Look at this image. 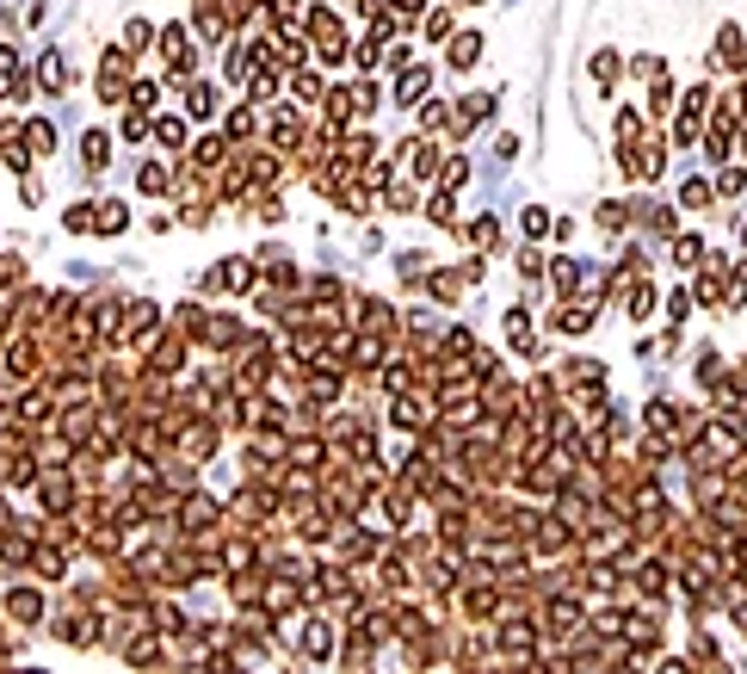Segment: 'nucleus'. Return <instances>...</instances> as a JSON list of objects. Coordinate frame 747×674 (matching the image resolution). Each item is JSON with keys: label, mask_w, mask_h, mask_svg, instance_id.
<instances>
[{"label": "nucleus", "mask_w": 747, "mask_h": 674, "mask_svg": "<svg viewBox=\"0 0 747 674\" xmlns=\"http://www.w3.org/2000/svg\"><path fill=\"white\" fill-rule=\"evenodd\" d=\"M297 25L309 32V43H315V63H321V69H340V63L352 56V32H346V19H340L334 0H309Z\"/></svg>", "instance_id": "obj_1"}, {"label": "nucleus", "mask_w": 747, "mask_h": 674, "mask_svg": "<svg viewBox=\"0 0 747 674\" xmlns=\"http://www.w3.org/2000/svg\"><path fill=\"white\" fill-rule=\"evenodd\" d=\"M260 284V260L254 254H223V260H210V273L198 279L204 297H247Z\"/></svg>", "instance_id": "obj_2"}, {"label": "nucleus", "mask_w": 747, "mask_h": 674, "mask_svg": "<svg viewBox=\"0 0 747 674\" xmlns=\"http://www.w3.org/2000/svg\"><path fill=\"white\" fill-rule=\"evenodd\" d=\"M50 638L68 643V650H93V643H105V612H93V606H68V612L50 619Z\"/></svg>", "instance_id": "obj_3"}, {"label": "nucleus", "mask_w": 747, "mask_h": 674, "mask_svg": "<svg viewBox=\"0 0 747 674\" xmlns=\"http://www.w3.org/2000/svg\"><path fill=\"white\" fill-rule=\"evenodd\" d=\"M186 353H192V334H179V328H161L148 347H142V365L148 371H161V378H186Z\"/></svg>", "instance_id": "obj_4"}, {"label": "nucleus", "mask_w": 747, "mask_h": 674, "mask_svg": "<svg viewBox=\"0 0 747 674\" xmlns=\"http://www.w3.org/2000/svg\"><path fill=\"white\" fill-rule=\"evenodd\" d=\"M32 496H37V507L68 514V507L81 501V477H74L68 464H43V470H37V483H32Z\"/></svg>", "instance_id": "obj_5"}, {"label": "nucleus", "mask_w": 747, "mask_h": 674, "mask_svg": "<svg viewBox=\"0 0 747 674\" xmlns=\"http://www.w3.org/2000/svg\"><path fill=\"white\" fill-rule=\"evenodd\" d=\"M260 137H266V149H278V155H297L309 142V124L297 106H272L266 118H260Z\"/></svg>", "instance_id": "obj_6"}, {"label": "nucleus", "mask_w": 747, "mask_h": 674, "mask_svg": "<svg viewBox=\"0 0 747 674\" xmlns=\"http://www.w3.org/2000/svg\"><path fill=\"white\" fill-rule=\"evenodd\" d=\"M161 328H168V310H161L155 297H130V303H124V341H130V353H142Z\"/></svg>", "instance_id": "obj_7"}, {"label": "nucleus", "mask_w": 747, "mask_h": 674, "mask_svg": "<svg viewBox=\"0 0 747 674\" xmlns=\"http://www.w3.org/2000/svg\"><path fill=\"white\" fill-rule=\"evenodd\" d=\"M0 612H6L19 631H37V625H50V601H43V588H37L32 575H25V582H19V588L0 601Z\"/></svg>", "instance_id": "obj_8"}, {"label": "nucleus", "mask_w": 747, "mask_h": 674, "mask_svg": "<svg viewBox=\"0 0 747 674\" xmlns=\"http://www.w3.org/2000/svg\"><path fill=\"white\" fill-rule=\"evenodd\" d=\"M241 341H247V322H241V316H229V310H210L192 347H198V353H235Z\"/></svg>", "instance_id": "obj_9"}, {"label": "nucleus", "mask_w": 747, "mask_h": 674, "mask_svg": "<svg viewBox=\"0 0 747 674\" xmlns=\"http://www.w3.org/2000/svg\"><path fill=\"white\" fill-rule=\"evenodd\" d=\"M482 50H488L482 25H457V32L445 37V69H451V74H470L475 63H482Z\"/></svg>", "instance_id": "obj_10"}, {"label": "nucleus", "mask_w": 747, "mask_h": 674, "mask_svg": "<svg viewBox=\"0 0 747 674\" xmlns=\"http://www.w3.org/2000/svg\"><path fill=\"white\" fill-rule=\"evenodd\" d=\"M315 124H321L328 137H346V124H359V100H352V87H328V93H321V111H315Z\"/></svg>", "instance_id": "obj_11"}, {"label": "nucleus", "mask_w": 747, "mask_h": 674, "mask_svg": "<svg viewBox=\"0 0 747 674\" xmlns=\"http://www.w3.org/2000/svg\"><path fill=\"white\" fill-rule=\"evenodd\" d=\"M111 142H118V130H105V124H87V130H81V174H87V179L105 174V161H111Z\"/></svg>", "instance_id": "obj_12"}, {"label": "nucleus", "mask_w": 747, "mask_h": 674, "mask_svg": "<svg viewBox=\"0 0 747 674\" xmlns=\"http://www.w3.org/2000/svg\"><path fill=\"white\" fill-rule=\"evenodd\" d=\"M229 149H235V142L223 137V130H204V137L186 142V161H192V168H204V174H216V168L229 161Z\"/></svg>", "instance_id": "obj_13"}, {"label": "nucleus", "mask_w": 747, "mask_h": 674, "mask_svg": "<svg viewBox=\"0 0 747 674\" xmlns=\"http://www.w3.org/2000/svg\"><path fill=\"white\" fill-rule=\"evenodd\" d=\"M420 291H426L433 303H445V310H451V303H464V291H470V279H464V266H433Z\"/></svg>", "instance_id": "obj_14"}, {"label": "nucleus", "mask_w": 747, "mask_h": 674, "mask_svg": "<svg viewBox=\"0 0 747 674\" xmlns=\"http://www.w3.org/2000/svg\"><path fill=\"white\" fill-rule=\"evenodd\" d=\"M68 563H74L68 551H56V544H37V551H32V569H25V575H32V582H50V588H56V582H68Z\"/></svg>", "instance_id": "obj_15"}, {"label": "nucleus", "mask_w": 747, "mask_h": 674, "mask_svg": "<svg viewBox=\"0 0 747 674\" xmlns=\"http://www.w3.org/2000/svg\"><path fill=\"white\" fill-rule=\"evenodd\" d=\"M223 137H229V142H254V137H260V106H254V100L229 106V111H223Z\"/></svg>", "instance_id": "obj_16"}, {"label": "nucleus", "mask_w": 747, "mask_h": 674, "mask_svg": "<svg viewBox=\"0 0 747 674\" xmlns=\"http://www.w3.org/2000/svg\"><path fill=\"white\" fill-rule=\"evenodd\" d=\"M241 87H247V100H254V106H266V100H278V93H284V69H272V63H254V74H247Z\"/></svg>", "instance_id": "obj_17"}, {"label": "nucleus", "mask_w": 747, "mask_h": 674, "mask_svg": "<svg viewBox=\"0 0 747 674\" xmlns=\"http://www.w3.org/2000/svg\"><path fill=\"white\" fill-rule=\"evenodd\" d=\"M426 93H433V69H414V63H407L402 74H396V106H420V100H426Z\"/></svg>", "instance_id": "obj_18"}, {"label": "nucleus", "mask_w": 747, "mask_h": 674, "mask_svg": "<svg viewBox=\"0 0 747 674\" xmlns=\"http://www.w3.org/2000/svg\"><path fill=\"white\" fill-rule=\"evenodd\" d=\"M457 192H445V186H426V198H420V217L433 223V229H457V205H451Z\"/></svg>", "instance_id": "obj_19"}, {"label": "nucleus", "mask_w": 747, "mask_h": 674, "mask_svg": "<svg viewBox=\"0 0 747 674\" xmlns=\"http://www.w3.org/2000/svg\"><path fill=\"white\" fill-rule=\"evenodd\" d=\"M124 229H130V205H124V198H100V211H93V236L111 242V236H124Z\"/></svg>", "instance_id": "obj_20"}, {"label": "nucleus", "mask_w": 747, "mask_h": 674, "mask_svg": "<svg viewBox=\"0 0 747 674\" xmlns=\"http://www.w3.org/2000/svg\"><path fill=\"white\" fill-rule=\"evenodd\" d=\"M414 124H420V137H445V130H451V106L426 93V100L414 106Z\"/></svg>", "instance_id": "obj_21"}, {"label": "nucleus", "mask_w": 747, "mask_h": 674, "mask_svg": "<svg viewBox=\"0 0 747 674\" xmlns=\"http://www.w3.org/2000/svg\"><path fill=\"white\" fill-rule=\"evenodd\" d=\"M155 142H161V149H186V142H192V118H179V111H155Z\"/></svg>", "instance_id": "obj_22"}, {"label": "nucleus", "mask_w": 747, "mask_h": 674, "mask_svg": "<svg viewBox=\"0 0 747 674\" xmlns=\"http://www.w3.org/2000/svg\"><path fill=\"white\" fill-rule=\"evenodd\" d=\"M136 192L168 198V192H173V168H168V161H142V168H136Z\"/></svg>", "instance_id": "obj_23"}, {"label": "nucleus", "mask_w": 747, "mask_h": 674, "mask_svg": "<svg viewBox=\"0 0 747 674\" xmlns=\"http://www.w3.org/2000/svg\"><path fill=\"white\" fill-rule=\"evenodd\" d=\"M580 273H587V260L556 254V260H550V284H556V297H575V291H580Z\"/></svg>", "instance_id": "obj_24"}, {"label": "nucleus", "mask_w": 747, "mask_h": 674, "mask_svg": "<svg viewBox=\"0 0 747 674\" xmlns=\"http://www.w3.org/2000/svg\"><path fill=\"white\" fill-rule=\"evenodd\" d=\"M291 93H297V100H303V106H321V93H328V74L321 69H291Z\"/></svg>", "instance_id": "obj_25"}, {"label": "nucleus", "mask_w": 747, "mask_h": 674, "mask_svg": "<svg viewBox=\"0 0 747 674\" xmlns=\"http://www.w3.org/2000/svg\"><path fill=\"white\" fill-rule=\"evenodd\" d=\"M204 316H210V310H204L198 297H179V303H173V310H168V328H179V334H192V341H198Z\"/></svg>", "instance_id": "obj_26"}, {"label": "nucleus", "mask_w": 747, "mask_h": 674, "mask_svg": "<svg viewBox=\"0 0 747 674\" xmlns=\"http://www.w3.org/2000/svg\"><path fill=\"white\" fill-rule=\"evenodd\" d=\"M457 236H464L470 248H482V254H494V248H501V223H494V217H475V223H457Z\"/></svg>", "instance_id": "obj_27"}, {"label": "nucleus", "mask_w": 747, "mask_h": 674, "mask_svg": "<svg viewBox=\"0 0 747 674\" xmlns=\"http://www.w3.org/2000/svg\"><path fill=\"white\" fill-rule=\"evenodd\" d=\"M451 32H457V13H451V6H426V13H420V37H426V43H445Z\"/></svg>", "instance_id": "obj_28"}, {"label": "nucleus", "mask_w": 747, "mask_h": 674, "mask_svg": "<svg viewBox=\"0 0 747 674\" xmlns=\"http://www.w3.org/2000/svg\"><path fill=\"white\" fill-rule=\"evenodd\" d=\"M25 155H56V124L50 118H25Z\"/></svg>", "instance_id": "obj_29"}, {"label": "nucleus", "mask_w": 747, "mask_h": 674, "mask_svg": "<svg viewBox=\"0 0 747 674\" xmlns=\"http://www.w3.org/2000/svg\"><path fill=\"white\" fill-rule=\"evenodd\" d=\"M155 37H161V32H155V25L136 13V19H124V37H118V43H124L130 56H148V50H155Z\"/></svg>", "instance_id": "obj_30"}, {"label": "nucleus", "mask_w": 747, "mask_h": 674, "mask_svg": "<svg viewBox=\"0 0 747 674\" xmlns=\"http://www.w3.org/2000/svg\"><path fill=\"white\" fill-rule=\"evenodd\" d=\"M148 137H155V111L124 106V118H118V142H148Z\"/></svg>", "instance_id": "obj_31"}, {"label": "nucleus", "mask_w": 747, "mask_h": 674, "mask_svg": "<svg viewBox=\"0 0 747 674\" xmlns=\"http://www.w3.org/2000/svg\"><path fill=\"white\" fill-rule=\"evenodd\" d=\"M62 87H68V63H62V50H50L37 63V93H62Z\"/></svg>", "instance_id": "obj_32"}, {"label": "nucleus", "mask_w": 747, "mask_h": 674, "mask_svg": "<svg viewBox=\"0 0 747 674\" xmlns=\"http://www.w3.org/2000/svg\"><path fill=\"white\" fill-rule=\"evenodd\" d=\"M124 106L155 111V106H161V81H155V74H130V100H124Z\"/></svg>", "instance_id": "obj_33"}, {"label": "nucleus", "mask_w": 747, "mask_h": 674, "mask_svg": "<svg viewBox=\"0 0 747 674\" xmlns=\"http://www.w3.org/2000/svg\"><path fill=\"white\" fill-rule=\"evenodd\" d=\"M186 106H192V118H216V87L192 74V81H186Z\"/></svg>", "instance_id": "obj_34"}, {"label": "nucleus", "mask_w": 747, "mask_h": 674, "mask_svg": "<svg viewBox=\"0 0 747 674\" xmlns=\"http://www.w3.org/2000/svg\"><path fill=\"white\" fill-rule=\"evenodd\" d=\"M340 155H346L352 168H365V161H377V137L371 130H352V137H340Z\"/></svg>", "instance_id": "obj_35"}, {"label": "nucleus", "mask_w": 747, "mask_h": 674, "mask_svg": "<svg viewBox=\"0 0 747 674\" xmlns=\"http://www.w3.org/2000/svg\"><path fill=\"white\" fill-rule=\"evenodd\" d=\"M674 266L698 273V266H704V236H692V229H685V236H674Z\"/></svg>", "instance_id": "obj_36"}, {"label": "nucleus", "mask_w": 747, "mask_h": 674, "mask_svg": "<svg viewBox=\"0 0 747 674\" xmlns=\"http://www.w3.org/2000/svg\"><path fill=\"white\" fill-rule=\"evenodd\" d=\"M630 205H618V198H606V205H599V211H593V223H599V229H606V236H624V229H630Z\"/></svg>", "instance_id": "obj_37"}, {"label": "nucleus", "mask_w": 747, "mask_h": 674, "mask_svg": "<svg viewBox=\"0 0 747 674\" xmlns=\"http://www.w3.org/2000/svg\"><path fill=\"white\" fill-rule=\"evenodd\" d=\"M93 211H100L93 198H74V205L62 211V229H68V236H93Z\"/></svg>", "instance_id": "obj_38"}, {"label": "nucleus", "mask_w": 747, "mask_h": 674, "mask_svg": "<svg viewBox=\"0 0 747 674\" xmlns=\"http://www.w3.org/2000/svg\"><path fill=\"white\" fill-rule=\"evenodd\" d=\"M618 74H624V56H618V50H599V56H593V87H618Z\"/></svg>", "instance_id": "obj_39"}, {"label": "nucleus", "mask_w": 747, "mask_h": 674, "mask_svg": "<svg viewBox=\"0 0 747 674\" xmlns=\"http://www.w3.org/2000/svg\"><path fill=\"white\" fill-rule=\"evenodd\" d=\"M470 161H464V155H445V168H439V186L445 192H464V186H470Z\"/></svg>", "instance_id": "obj_40"}, {"label": "nucleus", "mask_w": 747, "mask_h": 674, "mask_svg": "<svg viewBox=\"0 0 747 674\" xmlns=\"http://www.w3.org/2000/svg\"><path fill=\"white\" fill-rule=\"evenodd\" d=\"M377 63H383V37L365 32V37H359V50H352V69H359V74H377Z\"/></svg>", "instance_id": "obj_41"}, {"label": "nucleus", "mask_w": 747, "mask_h": 674, "mask_svg": "<svg viewBox=\"0 0 747 674\" xmlns=\"http://www.w3.org/2000/svg\"><path fill=\"white\" fill-rule=\"evenodd\" d=\"M637 223H643L648 236H674V205H643Z\"/></svg>", "instance_id": "obj_42"}, {"label": "nucleus", "mask_w": 747, "mask_h": 674, "mask_svg": "<svg viewBox=\"0 0 747 674\" xmlns=\"http://www.w3.org/2000/svg\"><path fill=\"white\" fill-rule=\"evenodd\" d=\"M711 198H716L711 179H685V186H679V205H685V211H704Z\"/></svg>", "instance_id": "obj_43"}, {"label": "nucleus", "mask_w": 747, "mask_h": 674, "mask_svg": "<svg viewBox=\"0 0 747 674\" xmlns=\"http://www.w3.org/2000/svg\"><path fill=\"white\" fill-rule=\"evenodd\" d=\"M550 223H556V217L543 211V205H525V211H519V229H525V242H538V236H550Z\"/></svg>", "instance_id": "obj_44"}, {"label": "nucleus", "mask_w": 747, "mask_h": 674, "mask_svg": "<svg viewBox=\"0 0 747 674\" xmlns=\"http://www.w3.org/2000/svg\"><path fill=\"white\" fill-rule=\"evenodd\" d=\"M667 106H674V81H667V69H661L655 81H648V111H655V118H667Z\"/></svg>", "instance_id": "obj_45"}, {"label": "nucleus", "mask_w": 747, "mask_h": 674, "mask_svg": "<svg viewBox=\"0 0 747 674\" xmlns=\"http://www.w3.org/2000/svg\"><path fill=\"white\" fill-rule=\"evenodd\" d=\"M383 205H389V211H414V205H420V192H414L407 179H389V186H383Z\"/></svg>", "instance_id": "obj_46"}, {"label": "nucleus", "mask_w": 747, "mask_h": 674, "mask_svg": "<svg viewBox=\"0 0 747 674\" xmlns=\"http://www.w3.org/2000/svg\"><path fill=\"white\" fill-rule=\"evenodd\" d=\"M0 284H25V254H0Z\"/></svg>", "instance_id": "obj_47"}, {"label": "nucleus", "mask_w": 747, "mask_h": 674, "mask_svg": "<svg viewBox=\"0 0 747 674\" xmlns=\"http://www.w3.org/2000/svg\"><path fill=\"white\" fill-rule=\"evenodd\" d=\"M389 13H396L402 25H420V13H426V0H389Z\"/></svg>", "instance_id": "obj_48"}, {"label": "nucleus", "mask_w": 747, "mask_h": 674, "mask_svg": "<svg viewBox=\"0 0 747 674\" xmlns=\"http://www.w3.org/2000/svg\"><path fill=\"white\" fill-rule=\"evenodd\" d=\"M407 63H414V56H407V43H396V37H389V43H383V69H396V74H402Z\"/></svg>", "instance_id": "obj_49"}, {"label": "nucleus", "mask_w": 747, "mask_h": 674, "mask_svg": "<svg viewBox=\"0 0 747 674\" xmlns=\"http://www.w3.org/2000/svg\"><path fill=\"white\" fill-rule=\"evenodd\" d=\"M742 186H747V174H742V168H723V174H716V192H723V198H735Z\"/></svg>", "instance_id": "obj_50"}, {"label": "nucleus", "mask_w": 747, "mask_h": 674, "mask_svg": "<svg viewBox=\"0 0 747 674\" xmlns=\"http://www.w3.org/2000/svg\"><path fill=\"white\" fill-rule=\"evenodd\" d=\"M685 310H692V291H674V297H667V322L679 328V322H685Z\"/></svg>", "instance_id": "obj_51"}, {"label": "nucleus", "mask_w": 747, "mask_h": 674, "mask_svg": "<svg viewBox=\"0 0 747 674\" xmlns=\"http://www.w3.org/2000/svg\"><path fill=\"white\" fill-rule=\"evenodd\" d=\"M19 198H25V205H43V179H32V174H19Z\"/></svg>", "instance_id": "obj_52"}, {"label": "nucleus", "mask_w": 747, "mask_h": 674, "mask_svg": "<svg viewBox=\"0 0 747 674\" xmlns=\"http://www.w3.org/2000/svg\"><path fill=\"white\" fill-rule=\"evenodd\" d=\"M19 520H25V514H19V507H13V501L0 496V533H13V526H19Z\"/></svg>", "instance_id": "obj_53"}, {"label": "nucleus", "mask_w": 747, "mask_h": 674, "mask_svg": "<svg viewBox=\"0 0 747 674\" xmlns=\"http://www.w3.org/2000/svg\"><path fill=\"white\" fill-rule=\"evenodd\" d=\"M25 69V63H19V50H6V43H0V81H6V74H19Z\"/></svg>", "instance_id": "obj_54"}, {"label": "nucleus", "mask_w": 747, "mask_h": 674, "mask_svg": "<svg viewBox=\"0 0 747 674\" xmlns=\"http://www.w3.org/2000/svg\"><path fill=\"white\" fill-rule=\"evenodd\" d=\"M742 248H747V223H742Z\"/></svg>", "instance_id": "obj_55"}, {"label": "nucleus", "mask_w": 747, "mask_h": 674, "mask_svg": "<svg viewBox=\"0 0 747 674\" xmlns=\"http://www.w3.org/2000/svg\"><path fill=\"white\" fill-rule=\"evenodd\" d=\"M470 6H482V0H470Z\"/></svg>", "instance_id": "obj_56"}]
</instances>
